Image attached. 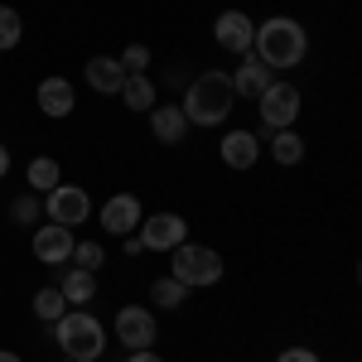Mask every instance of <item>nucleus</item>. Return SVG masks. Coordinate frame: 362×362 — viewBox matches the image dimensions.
Here are the masks:
<instances>
[{
	"mask_svg": "<svg viewBox=\"0 0 362 362\" xmlns=\"http://www.w3.org/2000/svg\"><path fill=\"white\" fill-rule=\"evenodd\" d=\"M251 54L261 58L271 73H276V68H300V63L309 58V34H305L300 20L276 15V20L256 25V44H251Z\"/></svg>",
	"mask_w": 362,
	"mask_h": 362,
	"instance_id": "f257e3e1",
	"label": "nucleus"
},
{
	"mask_svg": "<svg viewBox=\"0 0 362 362\" xmlns=\"http://www.w3.org/2000/svg\"><path fill=\"white\" fill-rule=\"evenodd\" d=\"M232 102H237V87H232V73L223 68H208V73H198L189 92H184V116L194 121V126H223L227 112H232Z\"/></svg>",
	"mask_w": 362,
	"mask_h": 362,
	"instance_id": "f03ea898",
	"label": "nucleus"
},
{
	"mask_svg": "<svg viewBox=\"0 0 362 362\" xmlns=\"http://www.w3.org/2000/svg\"><path fill=\"white\" fill-rule=\"evenodd\" d=\"M54 343L63 348V358L97 362V358H102V348H107V329H102L87 309H68V314L54 324Z\"/></svg>",
	"mask_w": 362,
	"mask_h": 362,
	"instance_id": "7ed1b4c3",
	"label": "nucleus"
},
{
	"mask_svg": "<svg viewBox=\"0 0 362 362\" xmlns=\"http://www.w3.org/2000/svg\"><path fill=\"white\" fill-rule=\"evenodd\" d=\"M174 280L179 285H218L223 280V256L213 247H198V242H184V247H174Z\"/></svg>",
	"mask_w": 362,
	"mask_h": 362,
	"instance_id": "20e7f679",
	"label": "nucleus"
},
{
	"mask_svg": "<svg viewBox=\"0 0 362 362\" xmlns=\"http://www.w3.org/2000/svg\"><path fill=\"white\" fill-rule=\"evenodd\" d=\"M256 102H261L266 136H276V131H290V126H295V116H300V87H295V83H271Z\"/></svg>",
	"mask_w": 362,
	"mask_h": 362,
	"instance_id": "39448f33",
	"label": "nucleus"
},
{
	"mask_svg": "<svg viewBox=\"0 0 362 362\" xmlns=\"http://www.w3.org/2000/svg\"><path fill=\"white\" fill-rule=\"evenodd\" d=\"M44 213H49V223H58V227H78V223H87V213H92V198H87L78 184H58L54 194H44Z\"/></svg>",
	"mask_w": 362,
	"mask_h": 362,
	"instance_id": "423d86ee",
	"label": "nucleus"
},
{
	"mask_svg": "<svg viewBox=\"0 0 362 362\" xmlns=\"http://www.w3.org/2000/svg\"><path fill=\"white\" fill-rule=\"evenodd\" d=\"M155 338H160V329H155L150 309H140V305L116 309V343H126L131 353H140V348H155Z\"/></svg>",
	"mask_w": 362,
	"mask_h": 362,
	"instance_id": "0eeeda50",
	"label": "nucleus"
},
{
	"mask_svg": "<svg viewBox=\"0 0 362 362\" xmlns=\"http://www.w3.org/2000/svg\"><path fill=\"white\" fill-rule=\"evenodd\" d=\"M140 242H145V251H174L189 242V223L179 213H155L140 223Z\"/></svg>",
	"mask_w": 362,
	"mask_h": 362,
	"instance_id": "6e6552de",
	"label": "nucleus"
},
{
	"mask_svg": "<svg viewBox=\"0 0 362 362\" xmlns=\"http://www.w3.org/2000/svg\"><path fill=\"white\" fill-rule=\"evenodd\" d=\"M213 39L223 44L227 54H251V44H256V25H251L242 10H223V15L213 20Z\"/></svg>",
	"mask_w": 362,
	"mask_h": 362,
	"instance_id": "1a4fd4ad",
	"label": "nucleus"
},
{
	"mask_svg": "<svg viewBox=\"0 0 362 362\" xmlns=\"http://www.w3.org/2000/svg\"><path fill=\"white\" fill-rule=\"evenodd\" d=\"M140 223H145V213H140V198L136 194H116V198L102 203V227H107L112 237H131Z\"/></svg>",
	"mask_w": 362,
	"mask_h": 362,
	"instance_id": "9d476101",
	"label": "nucleus"
},
{
	"mask_svg": "<svg viewBox=\"0 0 362 362\" xmlns=\"http://www.w3.org/2000/svg\"><path fill=\"white\" fill-rule=\"evenodd\" d=\"M73 227H58V223H44L34 232V256L44 261V266H63V261H73Z\"/></svg>",
	"mask_w": 362,
	"mask_h": 362,
	"instance_id": "9b49d317",
	"label": "nucleus"
},
{
	"mask_svg": "<svg viewBox=\"0 0 362 362\" xmlns=\"http://www.w3.org/2000/svg\"><path fill=\"white\" fill-rule=\"evenodd\" d=\"M126 78H131V73L121 68V58H107V54L87 58V87H92V92H102V97H121Z\"/></svg>",
	"mask_w": 362,
	"mask_h": 362,
	"instance_id": "f8f14e48",
	"label": "nucleus"
},
{
	"mask_svg": "<svg viewBox=\"0 0 362 362\" xmlns=\"http://www.w3.org/2000/svg\"><path fill=\"white\" fill-rule=\"evenodd\" d=\"M150 131H155L160 145H184V136H189V116H184V107H160V102H155Z\"/></svg>",
	"mask_w": 362,
	"mask_h": 362,
	"instance_id": "ddd939ff",
	"label": "nucleus"
},
{
	"mask_svg": "<svg viewBox=\"0 0 362 362\" xmlns=\"http://www.w3.org/2000/svg\"><path fill=\"white\" fill-rule=\"evenodd\" d=\"M73 107H78V102H73V83H68V78H44V83H39V112L44 116L63 121Z\"/></svg>",
	"mask_w": 362,
	"mask_h": 362,
	"instance_id": "4468645a",
	"label": "nucleus"
},
{
	"mask_svg": "<svg viewBox=\"0 0 362 362\" xmlns=\"http://www.w3.org/2000/svg\"><path fill=\"white\" fill-rule=\"evenodd\" d=\"M261 160V140L251 136V131H232L223 136V165L227 169H251Z\"/></svg>",
	"mask_w": 362,
	"mask_h": 362,
	"instance_id": "2eb2a0df",
	"label": "nucleus"
},
{
	"mask_svg": "<svg viewBox=\"0 0 362 362\" xmlns=\"http://www.w3.org/2000/svg\"><path fill=\"white\" fill-rule=\"evenodd\" d=\"M232 87H237V97H261L271 87V68L256 54H242V68L232 73Z\"/></svg>",
	"mask_w": 362,
	"mask_h": 362,
	"instance_id": "dca6fc26",
	"label": "nucleus"
},
{
	"mask_svg": "<svg viewBox=\"0 0 362 362\" xmlns=\"http://www.w3.org/2000/svg\"><path fill=\"white\" fill-rule=\"evenodd\" d=\"M58 290H63V300L73 309H83L87 300L97 295V271H83V266H78V271H68V276L58 280Z\"/></svg>",
	"mask_w": 362,
	"mask_h": 362,
	"instance_id": "f3484780",
	"label": "nucleus"
},
{
	"mask_svg": "<svg viewBox=\"0 0 362 362\" xmlns=\"http://www.w3.org/2000/svg\"><path fill=\"white\" fill-rule=\"evenodd\" d=\"M121 102H126L131 112H155V83H150L145 73L126 78V87H121Z\"/></svg>",
	"mask_w": 362,
	"mask_h": 362,
	"instance_id": "a211bd4d",
	"label": "nucleus"
},
{
	"mask_svg": "<svg viewBox=\"0 0 362 362\" xmlns=\"http://www.w3.org/2000/svg\"><path fill=\"white\" fill-rule=\"evenodd\" d=\"M68 309H73V305L63 300V290H58V285H49V290H39V295H34V314H39L44 324H58Z\"/></svg>",
	"mask_w": 362,
	"mask_h": 362,
	"instance_id": "6ab92c4d",
	"label": "nucleus"
},
{
	"mask_svg": "<svg viewBox=\"0 0 362 362\" xmlns=\"http://www.w3.org/2000/svg\"><path fill=\"white\" fill-rule=\"evenodd\" d=\"M29 189L34 194H54L58 189V160H49V155L29 160Z\"/></svg>",
	"mask_w": 362,
	"mask_h": 362,
	"instance_id": "aec40b11",
	"label": "nucleus"
},
{
	"mask_svg": "<svg viewBox=\"0 0 362 362\" xmlns=\"http://www.w3.org/2000/svg\"><path fill=\"white\" fill-rule=\"evenodd\" d=\"M271 155H276V165H300L305 160V140L295 131H276L271 136Z\"/></svg>",
	"mask_w": 362,
	"mask_h": 362,
	"instance_id": "412c9836",
	"label": "nucleus"
},
{
	"mask_svg": "<svg viewBox=\"0 0 362 362\" xmlns=\"http://www.w3.org/2000/svg\"><path fill=\"white\" fill-rule=\"evenodd\" d=\"M150 300L160 309H179L184 300H189V285H179L174 276H165V280H155V290H150Z\"/></svg>",
	"mask_w": 362,
	"mask_h": 362,
	"instance_id": "4be33fe9",
	"label": "nucleus"
},
{
	"mask_svg": "<svg viewBox=\"0 0 362 362\" xmlns=\"http://www.w3.org/2000/svg\"><path fill=\"white\" fill-rule=\"evenodd\" d=\"M20 34H25V25H20V10L0 5V54H5V49H15V44H20Z\"/></svg>",
	"mask_w": 362,
	"mask_h": 362,
	"instance_id": "5701e85b",
	"label": "nucleus"
},
{
	"mask_svg": "<svg viewBox=\"0 0 362 362\" xmlns=\"http://www.w3.org/2000/svg\"><path fill=\"white\" fill-rule=\"evenodd\" d=\"M10 218H15V223H25V227H34V223H39V194L15 198V203H10Z\"/></svg>",
	"mask_w": 362,
	"mask_h": 362,
	"instance_id": "b1692460",
	"label": "nucleus"
},
{
	"mask_svg": "<svg viewBox=\"0 0 362 362\" xmlns=\"http://www.w3.org/2000/svg\"><path fill=\"white\" fill-rule=\"evenodd\" d=\"M73 261H78L83 271H97V266L107 261V251L97 247V242H78V247H73Z\"/></svg>",
	"mask_w": 362,
	"mask_h": 362,
	"instance_id": "393cba45",
	"label": "nucleus"
},
{
	"mask_svg": "<svg viewBox=\"0 0 362 362\" xmlns=\"http://www.w3.org/2000/svg\"><path fill=\"white\" fill-rule=\"evenodd\" d=\"M121 68H126L131 78H136V73H145V68H150V49H145V44H131V49L121 54Z\"/></svg>",
	"mask_w": 362,
	"mask_h": 362,
	"instance_id": "a878e982",
	"label": "nucleus"
},
{
	"mask_svg": "<svg viewBox=\"0 0 362 362\" xmlns=\"http://www.w3.org/2000/svg\"><path fill=\"white\" fill-rule=\"evenodd\" d=\"M276 362H319V358H314L309 348H285V353H280Z\"/></svg>",
	"mask_w": 362,
	"mask_h": 362,
	"instance_id": "bb28decb",
	"label": "nucleus"
},
{
	"mask_svg": "<svg viewBox=\"0 0 362 362\" xmlns=\"http://www.w3.org/2000/svg\"><path fill=\"white\" fill-rule=\"evenodd\" d=\"M126 362H165V358H155V348H140V353H131Z\"/></svg>",
	"mask_w": 362,
	"mask_h": 362,
	"instance_id": "cd10ccee",
	"label": "nucleus"
},
{
	"mask_svg": "<svg viewBox=\"0 0 362 362\" xmlns=\"http://www.w3.org/2000/svg\"><path fill=\"white\" fill-rule=\"evenodd\" d=\"M140 251H145V242H140L136 232H131V237H126V256H140Z\"/></svg>",
	"mask_w": 362,
	"mask_h": 362,
	"instance_id": "c85d7f7f",
	"label": "nucleus"
},
{
	"mask_svg": "<svg viewBox=\"0 0 362 362\" xmlns=\"http://www.w3.org/2000/svg\"><path fill=\"white\" fill-rule=\"evenodd\" d=\"M5 174H10V150L0 145V179H5Z\"/></svg>",
	"mask_w": 362,
	"mask_h": 362,
	"instance_id": "c756f323",
	"label": "nucleus"
},
{
	"mask_svg": "<svg viewBox=\"0 0 362 362\" xmlns=\"http://www.w3.org/2000/svg\"><path fill=\"white\" fill-rule=\"evenodd\" d=\"M0 362H20V353H10V348H0Z\"/></svg>",
	"mask_w": 362,
	"mask_h": 362,
	"instance_id": "7c9ffc66",
	"label": "nucleus"
},
{
	"mask_svg": "<svg viewBox=\"0 0 362 362\" xmlns=\"http://www.w3.org/2000/svg\"><path fill=\"white\" fill-rule=\"evenodd\" d=\"M63 362H73V358H63Z\"/></svg>",
	"mask_w": 362,
	"mask_h": 362,
	"instance_id": "2f4dec72",
	"label": "nucleus"
},
{
	"mask_svg": "<svg viewBox=\"0 0 362 362\" xmlns=\"http://www.w3.org/2000/svg\"><path fill=\"white\" fill-rule=\"evenodd\" d=\"M358 280H362V271H358Z\"/></svg>",
	"mask_w": 362,
	"mask_h": 362,
	"instance_id": "473e14b6",
	"label": "nucleus"
}]
</instances>
